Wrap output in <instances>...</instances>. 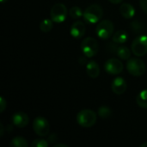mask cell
Instances as JSON below:
<instances>
[{
	"label": "cell",
	"instance_id": "6da1fadb",
	"mask_svg": "<svg viewBox=\"0 0 147 147\" xmlns=\"http://www.w3.org/2000/svg\"><path fill=\"white\" fill-rule=\"evenodd\" d=\"M103 16V9L102 8L96 3L91 4L87 7L84 11V20L85 22L89 24H95L98 22L102 17Z\"/></svg>",
	"mask_w": 147,
	"mask_h": 147
},
{
	"label": "cell",
	"instance_id": "7a4b0ae2",
	"mask_svg": "<svg viewBox=\"0 0 147 147\" xmlns=\"http://www.w3.org/2000/svg\"><path fill=\"white\" fill-rule=\"evenodd\" d=\"M77 121L83 127H91L96 123V114L91 109H83L78 113Z\"/></svg>",
	"mask_w": 147,
	"mask_h": 147
},
{
	"label": "cell",
	"instance_id": "3957f363",
	"mask_svg": "<svg viewBox=\"0 0 147 147\" xmlns=\"http://www.w3.org/2000/svg\"><path fill=\"white\" fill-rule=\"evenodd\" d=\"M127 69L131 75L134 77H140L145 74L146 65L140 59L131 58L127 62Z\"/></svg>",
	"mask_w": 147,
	"mask_h": 147
},
{
	"label": "cell",
	"instance_id": "277c9868",
	"mask_svg": "<svg viewBox=\"0 0 147 147\" xmlns=\"http://www.w3.org/2000/svg\"><path fill=\"white\" fill-rule=\"evenodd\" d=\"M98 42L92 37H87L81 43V50L85 57L92 58L98 53Z\"/></svg>",
	"mask_w": 147,
	"mask_h": 147
},
{
	"label": "cell",
	"instance_id": "5b68a950",
	"mask_svg": "<svg viewBox=\"0 0 147 147\" xmlns=\"http://www.w3.org/2000/svg\"><path fill=\"white\" fill-rule=\"evenodd\" d=\"M68 10L66 6L64 3H55L50 11V16L51 19L53 21V22L56 23H61L63 22L67 16Z\"/></svg>",
	"mask_w": 147,
	"mask_h": 147
},
{
	"label": "cell",
	"instance_id": "8992f818",
	"mask_svg": "<svg viewBox=\"0 0 147 147\" xmlns=\"http://www.w3.org/2000/svg\"><path fill=\"white\" fill-rule=\"evenodd\" d=\"M114 24L109 20H103L100 22L96 28V35L102 40H107L112 36L114 33Z\"/></svg>",
	"mask_w": 147,
	"mask_h": 147
},
{
	"label": "cell",
	"instance_id": "52a82bcc",
	"mask_svg": "<svg viewBox=\"0 0 147 147\" xmlns=\"http://www.w3.org/2000/svg\"><path fill=\"white\" fill-rule=\"evenodd\" d=\"M132 52L135 56L141 57L147 53V36L140 35L132 43Z\"/></svg>",
	"mask_w": 147,
	"mask_h": 147
},
{
	"label": "cell",
	"instance_id": "ba28073f",
	"mask_svg": "<svg viewBox=\"0 0 147 147\" xmlns=\"http://www.w3.org/2000/svg\"><path fill=\"white\" fill-rule=\"evenodd\" d=\"M33 129L35 134L40 137H46L49 134V122L48 121L41 116L36 117L33 121Z\"/></svg>",
	"mask_w": 147,
	"mask_h": 147
},
{
	"label": "cell",
	"instance_id": "9c48e42d",
	"mask_svg": "<svg viewBox=\"0 0 147 147\" xmlns=\"http://www.w3.org/2000/svg\"><path fill=\"white\" fill-rule=\"evenodd\" d=\"M105 71L110 75H117L123 71V64L118 59H109L104 65Z\"/></svg>",
	"mask_w": 147,
	"mask_h": 147
},
{
	"label": "cell",
	"instance_id": "30bf717a",
	"mask_svg": "<svg viewBox=\"0 0 147 147\" xmlns=\"http://www.w3.org/2000/svg\"><path fill=\"white\" fill-rule=\"evenodd\" d=\"M11 120H12L13 125L16 126V127H19V128L25 127L28 124V121H29V118H28V115L23 113V112L15 113L12 115Z\"/></svg>",
	"mask_w": 147,
	"mask_h": 147
},
{
	"label": "cell",
	"instance_id": "8fae6325",
	"mask_svg": "<svg viewBox=\"0 0 147 147\" xmlns=\"http://www.w3.org/2000/svg\"><path fill=\"white\" fill-rule=\"evenodd\" d=\"M127 82L121 77H118V78H115L111 84V89H112L113 92L116 95L124 94L127 90Z\"/></svg>",
	"mask_w": 147,
	"mask_h": 147
},
{
	"label": "cell",
	"instance_id": "7c38bea8",
	"mask_svg": "<svg viewBox=\"0 0 147 147\" xmlns=\"http://www.w3.org/2000/svg\"><path fill=\"white\" fill-rule=\"evenodd\" d=\"M71 35L75 39L82 38L85 34V25L81 21H76L72 23L70 29Z\"/></svg>",
	"mask_w": 147,
	"mask_h": 147
},
{
	"label": "cell",
	"instance_id": "4fadbf2b",
	"mask_svg": "<svg viewBox=\"0 0 147 147\" xmlns=\"http://www.w3.org/2000/svg\"><path fill=\"white\" fill-rule=\"evenodd\" d=\"M86 71L89 77L91 78H96L100 74V67L96 61L90 60L87 63L86 65Z\"/></svg>",
	"mask_w": 147,
	"mask_h": 147
},
{
	"label": "cell",
	"instance_id": "5bb4252c",
	"mask_svg": "<svg viewBox=\"0 0 147 147\" xmlns=\"http://www.w3.org/2000/svg\"><path fill=\"white\" fill-rule=\"evenodd\" d=\"M120 12L124 18L131 19L135 15V9L132 4L127 3H124L120 7Z\"/></svg>",
	"mask_w": 147,
	"mask_h": 147
},
{
	"label": "cell",
	"instance_id": "9a60e30c",
	"mask_svg": "<svg viewBox=\"0 0 147 147\" xmlns=\"http://www.w3.org/2000/svg\"><path fill=\"white\" fill-rule=\"evenodd\" d=\"M127 39H128L127 33L124 30H121V29L116 31L112 37L113 41L116 44H123V43L127 42Z\"/></svg>",
	"mask_w": 147,
	"mask_h": 147
},
{
	"label": "cell",
	"instance_id": "2e32d148",
	"mask_svg": "<svg viewBox=\"0 0 147 147\" xmlns=\"http://www.w3.org/2000/svg\"><path fill=\"white\" fill-rule=\"evenodd\" d=\"M116 53L119 58L124 60H128L131 57V51L126 46H120L116 49Z\"/></svg>",
	"mask_w": 147,
	"mask_h": 147
},
{
	"label": "cell",
	"instance_id": "e0dca14e",
	"mask_svg": "<svg viewBox=\"0 0 147 147\" xmlns=\"http://www.w3.org/2000/svg\"><path fill=\"white\" fill-rule=\"evenodd\" d=\"M136 102L140 108L147 109V89L141 90L136 97Z\"/></svg>",
	"mask_w": 147,
	"mask_h": 147
},
{
	"label": "cell",
	"instance_id": "ac0fdd59",
	"mask_svg": "<svg viewBox=\"0 0 147 147\" xmlns=\"http://www.w3.org/2000/svg\"><path fill=\"white\" fill-rule=\"evenodd\" d=\"M53 27V21L51 19H44L40 22V29L44 32V33H47L50 32L52 30Z\"/></svg>",
	"mask_w": 147,
	"mask_h": 147
},
{
	"label": "cell",
	"instance_id": "d6986e66",
	"mask_svg": "<svg viewBox=\"0 0 147 147\" xmlns=\"http://www.w3.org/2000/svg\"><path fill=\"white\" fill-rule=\"evenodd\" d=\"M28 141L23 137H20V136L13 138L10 142L11 147H28Z\"/></svg>",
	"mask_w": 147,
	"mask_h": 147
},
{
	"label": "cell",
	"instance_id": "ffe728a7",
	"mask_svg": "<svg viewBox=\"0 0 147 147\" xmlns=\"http://www.w3.org/2000/svg\"><path fill=\"white\" fill-rule=\"evenodd\" d=\"M69 15L71 18L73 19H79L80 17L83 16L84 12L82 9L78 6H73L69 9Z\"/></svg>",
	"mask_w": 147,
	"mask_h": 147
},
{
	"label": "cell",
	"instance_id": "44dd1931",
	"mask_svg": "<svg viewBox=\"0 0 147 147\" xmlns=\"http://www.w3.org/2000/svg\"><path fill=\"white\" fill-rule=\"evenodd\" d=\"M111 114H112V111H111L110 108H109L108 106H102L98 109V115L102 119H107V118L110 117Z\"/></svg>",
	"mask_w": 147,
	"mask_h": 147
},
{
	"label": "cell",
	"instance_id": "7402d4cb",
	"mask_svg": "<svg viewBox=\"0 0 147 147\" xmlns=\"http://www.w3.org/2000/svg\"><path fill=\"white\" fill-rule=\"evenodd\" d=\"M49 142L47 141L46 140H41V139H38V140H34L31 146L32 147H47L48 146Z\"/></svg>",
	"mask_w": 147,
	"mask_h": 147
},
{
	"label": "cell",
	"instance_id": "603a6c76",
	"mask_svg": "<svg viewBox=\"0 0 147 147\" xmlns=\"http://www.w3.org/2000/svg\"><path fill=\"white\" fill-rule=\"evenodd\" d=\"M131 28H133V30L134 32H141L142 29H143V24L138 21H135V22H133L132 24H131Z\"/></svg>",
	"mask_w": 147,
	"mask_h": 147
},
{
	"label": "cell",
	"instance_id": "cb8c5ba5",
	"mask_svg": "<svg viewBox=\"0 0 147 147\" xmlns=\"http://www.w3.org/2000/svg\"><path fill=\"white\" fill-rule=\"evenodd\" d=\"M6 107H7L6 101H5V99L3 96H1L0 97V112L3 113L4 111V109H6Z\"/></svg>",
	"mask_w": 147,
	"mask_h": 147
},
{
	"label": "cell",
	"instance_id": "d4e9b609",
	"mask_svg": "<svg viewBox=\"0 0 147 147\" xmlns=\"http://www.w3.org/2000/svg\"><path fill=\"white\" fill-rule=\"evenodd\" d=\"M140 4L143 11L147 14V0H140Z\"/></svg>",
	"mask_w": 147,
	"mask_h": 147
},
{
	"label": "cell",
	"instance_id": "484cf974",
	"mask_svg": "<svg viewBox=\"0 0 147 147\" xmlns=\"http://www.w3.org/2000/svg\"><path fill=\"white\" fill-rule=\"evenodd\" d=\"M57 140H58L57 134H52L48 135V142H49V143H54V142L57 141Z\"/></svg>",
	"mask_w": 147,
	"mask_h": 147
},
{
	"label": "cell",
	"instance_id": "4316f807",
	"mask_svg": "<svg viewBox=\"0 0 147 147\" xmlns=\"http://www.w3.org/2000/svg\"><path fill=\"white\" fill-rule=\"evenodd\" d=\"M4 134V128H3V126L2 123H0V136L2 137Z\"/></svg>",
	"mask_w": 147,
	"mask_h": 147
},
{
	"label": "cell",
	"instance_id": "83f0119b",
	"mask_svg": "<svg viewBox=\"0 0 147 147\" xmlns=\"http://www.w3.org/2000/svg\"><path fill=\"white\" fill-rule=\"evenodd\" d=\"M110 3H114V4H118V3H122V1L123 0H109Z\"/></svg>",
	"mask_w": 147,
	"mask_h": 147
},
{
	"label": "cell",
	"instance_id": "f1b7e54d",
	"mask_svg": "<svg viewBox=\"0 0 147 147\" xmlns=\"http://www.w3.org/2000/svg\"><path fill=\"white\" fill-rule=\"evenodd\" d=\"M54 147H69V146H67L65 144H55Z\"/></svg>",
	"mask_w": 147,
	"mask_h": 147
},
{
	"label": "cell",
	"instance_id": "f546056e",
	"mask_svg": "<svg viewBox=\"0 0 147 147\" xmlns=\"http://www.w3.org/2000/svg\"><path fill=\"white\" fill-rule=\"evenodd\" d=\"M140 147H147V141L146 142H145V143H143V144L140 146Z\"/></svg>",
	"mask_w": 147,
	"mask_h": 147
},
{
	"label": "cell",
	"instance_id": "4dcf8cb0",
	"mask_svg": "<svg viewBox=\"0 0 147 147\" xmlns=\"http://www.w3.org/2000/svg\"><path fill=\"white\" fill-rule=\"evenodd\" d=\"M7 1H8V0H0V2H1L2 3H4L7 2Z\"/></svg>",
	"mask_w": 147,
	"mask_h": 147
}]
</instances>
